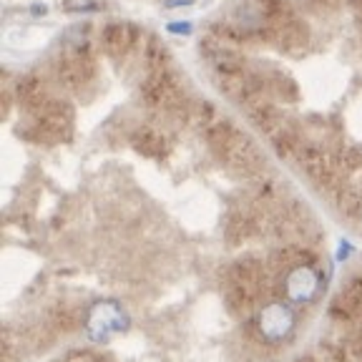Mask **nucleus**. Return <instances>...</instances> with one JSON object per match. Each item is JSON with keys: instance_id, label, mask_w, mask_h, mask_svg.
<instances>
[{"instance_id": "1", "label": "nucleus", "mask_w": 362, "mask_h": 362, "mask_svg": "<svg viewBox=\"0 0 362 362\" xmlns=\"http://www.w3.org/2000/svg\"><path fill=\"white\" fill-rule=\"evenodd\" d=\"M131 327V317L119 300H96L86 312V337L90 342H108L113 334H121Z\"/></svg>"}, {"instance_id": "2", "label": "nucleus", "mask_w": 362, "mask_h": 362, "mask_svg": "<svg viewBox=\"0 0 362 362\" xmlns=\"http://www.w3.org/2000/svg\"><path fill=\"white\" fill-rule=\"evenodd\" d=\"M257 329L267 342H282V339L292 337V332L297 329L294 305H289L287 300L264 305L257 315Z\"/></svg>"}, {"instance_id": "3", "label": "nucleus", "mask_w": 362, "mask_h": 362, "mask_svg": "<svg viewBox=\"0 0 362 362\" xmlns=\"http://www.w3.org/2000/svg\"><path fill=\"white\" fill-rule=\"evenodd\" d=\"M320 287H322V279H320V272L315 267H294L287 274V279H284V294H287L289 305L294 307L315 302L317 294H320Z\"/></svg>"}, {"instance_id": "4", "label": "nucleus", "mask_w": 362, "mask_h": 362, "mask_svg": "<svg viewBox=\"0 0 362 362\" xmlns=\"http://www.w3.org/2000/svg\"><path fill=\"white\" fill-rule=\"evenodd\" d=\"M169 33H176V35H189L192 33V21H174L166 25Z\"/></svg>"}, {"instance_id": "5", "label": "nucleus", "mask_w": 362, "mask_h": 362, "mask_svg": "<svg viewBox=\"0 0 362 362\" xmlns=\"http://www.w3.org/2000/svg\"><path fill=\"white\" fill-rule=\"evenodd\" d=\"M355 252V247H352L347 239H342V242L337 244V262H347L350 259V255Z\"/></svg>"}, {"instance_id": "6", "label": "nucleus", "mask_w": 362, "mask_h": 362, "mask_svg": "<svg viewBox=\"0 0 362 362\" xmlns=\"http://www.w3.org/2000/svg\"><path fill=\"white\" fill-rule=\"evenodd\" d=\"M194 0H166V8H179V6H192Z\"/></svg>"}, {"instance_id": "7", "label": "nucleus", "mask_w": 362, "mask_h": 362, "mask_svg": "<svg viewBox=\"0 0 362 362\" xmlns=\"http://www.w3.org/2000/svg\"><path fill=\"white\" fill-rule=\"evenodd\" d=\"M45 11H48V8H45V6H33V13H35V16H40V13H43V16H45Z\"/></svg>"}]
</instances>
